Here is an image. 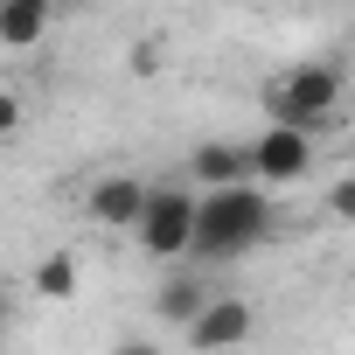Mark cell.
<instances>
[{"instance_id": "6da1fadb", "label": "cell", "mask_w": 355, "mask_h": 355, "mask_svg": "<svg viewBox=\"0 0 355 355\" xmlns=\"http://www.w3.org/2000/svg\"><path fill=\"white\" fill-rule=\"evenodd\" d=\"M279 209L265 182H230V189H202V216H196V258L202 265H230L244 251H258L272 237Z\"/></svg>"}, {"instance_id": "7a4b0ae2", "label": "cell", "mask_w": 355, "mask_h": 355, "mask_svg": "<svg viewBox=\"0 0 355 355\" xmlns=\"http://www.w3.org/2000/svg\"><path fill=\"white\" fill-rule=\"evenodd\" d=\"M341 91H348V70H341V63H293V70H279V77L265 84V112L313 132V125L334 119Z\"/></svg>"}, {"instance_id": "3957f363", "label": "cell", "mask_w": 355, "mask_h": 355, "mask_svg": "<svg viewBox=\"0 0 355 355\" xmlns=\"http://www.w3.org/2000/svg\"><path fill=\"white\" fill-rule=\"evenodd\" d=\"M196 216H202V196H189V189H153L132 237H139V251H146L153 265L196 258Z\"/></svg>"}, {"instance_id": "277c9868", "label": "cell", "mask_w": 355, "mask_h": 355, "mask_svg": "<svg viewBox=\"0 0 355 355\" xmlns=\"http://www.w3.org/2000/svg\"><path fill=\"white\" fill-rule=\"evenodd\" d=\"M251 153H258V182H265V189H293L300 174L313 167V132H306V125L272 119V125L251 139Z\"/></svg>"}, {"instance_id": "5b68a950", "label": "cell", "mask_w": 355, "mask_h": 355, "mask_svg": "<svg viewBox=\"0 0 355 355\" xmlns=\"http://www.w3.org/2000/svg\"><path fill=\"white\" fill-rule=\"evenodd\" d=\"M146 196H153V182H139V174H98L91 196H84V209H91L98 230H139Z\"/></svg>"}, {"instance_id": "8992f818", "label": "cell", "mask_w": 355, "mask_h": 355, "mask_svg": "<svg viewBox=\"0 0 355 355\" xmlns=\"http://www.w3.org/2000/svg\"><path fill=\"white\" fill-rule=\"evenodd\" d=\"M189 182L196 189H230V182H258V153L237 139H202L189 153Z\"/></svg>"}, {"instance_id": "52a82bcc", "label": "cell", "mask_w": 355, "mask_h": 355, "mask_svg": "<svg viewBox=\"0 0 355 355\" xmlns=\"http://www.w3.org/2000/svg\"><path fill=\"white\" fill-rule=\"evenodd\" d=\"M251 327H258L251 300H209V306L182 327V341H189V348H237V341H251Z\"/></svg>"}, {"instance_id": "ba28073f", "label": "cell", "mask_w": 355, "mask_h": 355, "mask_svg": "<svg viewBox=\"0 0 355 355\" xmlns=\"http://www.w3.org/2000/svg\"><path fill=\"white\" fill-rule=\"evenodd\" d=\"M209 300H216V293H209V279H202V272H174V279H160V293H153V313H160L174 334H182V327H189V320H196Z\"/></svg>"}, {"instance_id": "9c48e42d", "label": "cell", "mask_w": 355, "mask_h": 355, "mask_svg": "<svg viewBox=\"0 0 355 355\" xmlns=\"http://www.w3.org/2000/svg\"><path fill=\"white\" fill-rule=\"evenodd\" d=\"M49 15H56V0H0V42L8 49H35Z\"/></svg>"}, {"instance_id": "30bf717a", "label": "cell", "mask_w": 355, "mask_h": 355, "mask_svg": "<svg viewBox=\"0 0 355 355\" xmlns=\"http://www.w3.org/2000/svg\"><path fill=\"white\" fill-rule=\"evenodd\" d=\"M35 300H77V258L70 251H49L35 265Z\"/></svg>"}, {"instance_id": "8fae6325", "label": "cell", "mask_w": 355, "mask_h": 355, "mask_svg": "<svg viewBox=\"0 0 355 355\" xmlns=\"http://www.w3.org/2000/svg\"><path fill=\"white\" fill-rule=\"evenodd\" d=\"M327 209H334L341 223H355V174H341V182L327 189Z\"/></svg>"}, {"instance_id": "7c38bea8", "label": "cell", "mask_w": 355, "mask_h": 355, "mask_svg": "<svg viewBox=\"0 0 355 355\" xmlns=\"http://www.w3.org/2000/svg\"><path fill=\"white\" fill-rule=\"evenodd\" d=\"M160 56H167L160 42H139V49H132V77H153V70H160Z\"/></svg>"}, {"instance_id": "4fadbf2b", "label": "cell", "mask_w": 355, "mask_h": 355, "mask_svg": "<svg viewBox=\"0 0 355 355\" xmlns=\"http://www.w3.org/2000/svg\"><path fill=\"white\" fill-rule=\"evenodd\" d=\"M0 132H8V139L21 132V98H15V91H8V98H0Z\"/></svg>"}]
</instances>
